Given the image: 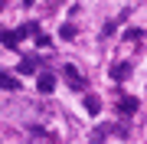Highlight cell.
<instances>
[{
	"label": "cell",
	"instance_id": "obj_1",
	"mask_svg": "<svg viewBox=\"0 0 147 144\" xmlns=\"http://www.w3.org/2000/svg\"><path fill=\"white\" fill-rule=\"evenodd\" d=\"M62 75L69 79V89H75V92L85 89V79L79 75V69H75V66H62Z\"/></svg>",
	"mask_w": 147,
	"mask_h": 144
},
{
	"label": "cell",
	"instance_id": "obj_2",
	"mask_svg": "<svg viewBox=\"0 0 147 144\" xmlns=\"http://www.w3.org/2000/svg\"><path fill=\"white\" fill-rule=\"evenodd\" d=\"M36 89L42 92V95L56 92V75H53V72H39V79H36Z\"/></svg>",
	"mask_w": 147,
	"mask_h": 144
},
{
	"label": "cell",
	"instance_id": "obj_3",
	"mask_svg": "<svg viewBox=\"0 0 147 144\" xmlns=\"http://www.w3.org/2000/svg\"><path fill=\"white\" fill-rule=\"evenodd\" d=\"M127 75H131V62H115L111 66V79L115 82H124Z\"/></svg>",
	"mask_w": 147,
	"mask_h": 144
},
{
	"label": "cell",
	"instance_id": "obj_4",
	"mask_svg": "<svg viewBox=\"0 0 147 144\" xmlns=\"http://www.w3.org/2000/svg\"><path fill=\"white\" fill-rule=\"evenodd\" d=\"M0 89H7V92H16V89H20V79H16L13 72H0Z\"/></svg>",
	"mask_w": 147,
	"mask_h": 144
},
{
	"label": "cell",
	"instance_id": "obj_5",
	"mask_svg": "<svg viewBox=\"0 0 147 144\" xmlns=\"http://www.w3.org/2000/svg\"><path fill=\"white\" fill-rule=\"evenodd\" d=\"M137 105H141V101H137L134 95H124V98H121V105H118V112H121V115H134Z\"/></svg>",
	"mask_w": 147,
	"mask_h": 144
},
{
	"label": "cell",
	"instance_id": "obj_6",
	"mask_svg": "<svg viewBox=\"0 0 147 144\" xmlns=\"http://www.w3.org/2000/svg\"><path fill=\"white\" fill-rule=\"evenodd\" d=\"M0 39H3V46L16 49V46H20V39H23V36H20V30H7V33H3V36H0Z\"/></svg>",
	"mask_w": 147,
	"mask_h": 144
},
{
	"label": "cell",
	"instance_id": "obj_7",
	"mask_svg": "<svg viewBox=\"0 0 147 144\" xmlns=\"http://www.w3.org/2000/svg\"><path fill=\"white\" fill-rule=\"evenodd\" d=\"M36 69H39V59H36V56H26V59L20 62V72H23V75H33Z\"/></svg>",
	"mask_w": 147,
	"mask_h": 144
},
{
	"label": "cell",
	"instance_id": "obj_8",
	"mask_svg": "<svg viewBox=\"0 0 147 144\" xmlns=\"http://www.w3.org/2000/svg\"><path fill=\"white\" fill-rule=\"evenodd\" d=\"M85 112H88V115H98L101 112V98L98 95H85Z\"/></svg>",
	"mask_w": 147,
	"mask_h": 144
},
{
	"label": "cell",
	"instance_id": "obj_9",
	"mask_svg": "<svg viewBox=\"0 0 147 144\" xmlns=\"http://www.w3.org/2000/svg\"><path fill=\"white\" fill-rule=\"evenodd\" d=\"M36 33H39L36 23H23V26H20V36H36Z\"/></svg>",
	"mask_w": 147,
	"mask_h": 144
},
{
	"label": "cell",
	"instance_id": "obj_10",
	"mask_svg": "<svg viewBox=\"0 0 147 144\" xmlns=\"http://www.w3.org/2000/svg\"><path fill=\"white\" fill-rule=\"evenodd\" d=\"M105 134H108V128H95V131H92V141L101 144V141H105Z\"/></svg>",
	"mask_w": 147,
	"mask_h": 144
},
{
	"label": "cell",
	"instance_id": "obj_11",
	"mask_svg": "<svg viewBox=\"0 0 147 144\" xmlns=\"http://www.w3.org/2000/svg\"><path fill=\"white\" fill-rule=\"evenodd\" d=\"M127 39H144V30H141V26H134V30H127Z\"/></svg>",
	"mask_w": 147,
	"mask_h": 144
},
{
	"label": "cell",
	"instance_id": "obj_12",
	"mask_svg": "<svg viewBox=\"0 0 147 144\" xmlns=\"http://www.w3.org/2000/svg\"><path fill=\"white\" fill-rule=\"evenodd\" d=\"M36 46H39V49L49 46V36H46V33H36Z\"/></svg>",
	"mask_w": 147,
	"mask_h": 144
},
{
	"label": "cell",
	"instance_id": "obj_13",
	"mask_svg": "<svg viewBox=\"0 0 147 144\" xmlns=\"http://www.w3.org/2000/svg\"><path fill=\"white\" fill-rule=\"evenodd\" d=\"M75 36V26H72V23H65V26H62V39H72Z\"/></svg>",
	"mask_w": 147,
	"mask_h": 144
}]
</instances>
